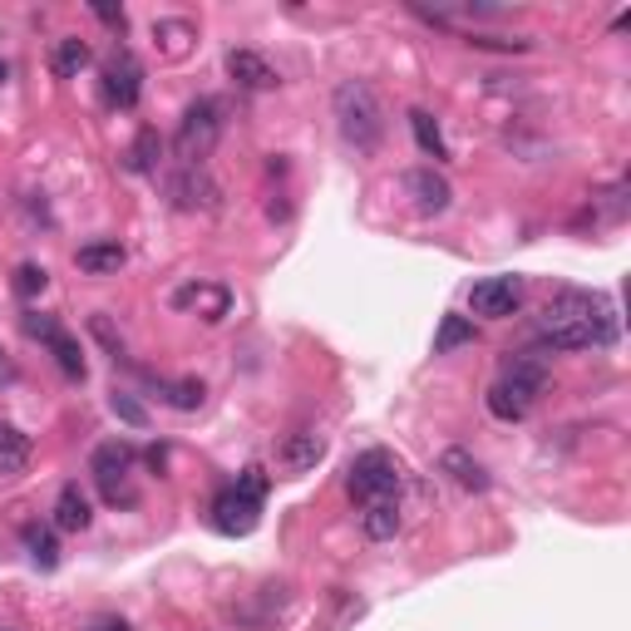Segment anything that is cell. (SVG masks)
<instances>
[{"label":"cell","mask_w":631,"mask_h":631,"mask_svg":"<svg viewBox=\"0 0 631 631\" xmlns=\"http://www.w3.org/2000/svg\"><path fill=\"white\" fill-rule=\"evenodd\" d=\"M617 336V306L597 291H563L538 316V345H547V351H592V345H611Z\"/></svg>","instance_id":"6da1fadb"},{"label":"cell","mask_w":631,"mask_h":631,"mask_svg":"<svg viewBox=\"0 0 631 631\" xmlns=\"http://www.w3.org/2000/svg\"><path fill=\"white\" fill-rule=\"evenodd\" d=\"M331 104H336V129H341V139L351 143L355 153L380 149V139H386V109H380V99H375V89L365 85V79L336 85Z\"/></svg>","instance_id":"7a4b0ae2"},{"label":"cell","mask_w":631,"mask_h":631,"mask_svg":"<svg viewBox=\"0 0 631 631\" xmlns=\"http://www.w3.org/2000/svg\"><path fill=\"white\" fill-rule=\"evenodd\" d=\"M547 390V361L543 355H514V361L503 365V375L489 386V415L503 419V425H514L533 409V400Z\"/></svg>","instance_id":"3957f363"},{"label":"cell","mask_w":631,"mask_h":631,"mask_svg":"<svg viewBox=\"0 0 631 631\" xmlns=\"http://www.w3.org/2000/svg\"><path fill=\"white\" fill-rule=\"evenodd\" d=\"M267 469H242V479L232 483V489H223L213 499V528L223 538H247L252 528L262 523V499H267Z\"/></svg>","instance_id":"277c9868"},{"label":"cell","mask_w":631,"mask_h":631,"mask_svg":"<svg viewBox=\"0 0 631 631\" xmlns=\"http://www.w3.org/2000/svg\"><path fill=\"white\" fill-rule=\"evenodd\" d=\"M217 139H223V104L217 99H193L178 124V159L203 163L217 149Z\"/></svg>","instance_id":"5b68a950"},{"label":"cell","mask_w":631,"mask_h":631,"mask_svg":"<svg viewBox=\"0 0 631 631\" xmlns=\"http://www.w3.org/2000/svg\"><path fill=\"white\" fill-rule=\"evenodd\" d=\"M400 464H395V454H386V450H370V454H361V459L351 464V493L361 503H380V499H395L400 493Z\"/></svg>","instance_id":"8992f818"},{"label":"cell","mask_w":631,"mask_h":631,"mask_svg":"<svg viewBox=\"0 0 631 631\" xmlns=\"http://www.w3.org/2000/svg\"><path fill=\"white\" fill-rule=\"evenodd\" d=\"M129 469H134V450L129 444H99L94 459H89V474H94V483L104 489V499L114 503H134V489H129Z\"/></svg>","instance_id":"52a82bcc"},{"label":"cell","mask_w":631,"mask_h":631,"mask_svg":"<svg viewBox=\"0 0 631 631\" xmlns=\"http://www.w3.org/2000/svg\"><path fill=\"white\" fill-rule=\"evenodd\" d=\"M469 306H474V316H489V321L514 316V311L523 306V277H483V281H474Z\"/></svg>","instance_id":"ba28073f"},{"label":"cell","mask_w":631,"mask_h":631,"mask_svg":"<svg viewBox=\"0 0 631 631\" xmlns=\"http://www.w3.org/2000/svg\"><path fill=\"white\" fill-rule=\"evenodd\" d=\"M168 198L182 213H217V182L207 178L203 163H182L178 178H168Z\"/></svg>","instance_id":"9c48e42d"},{"label":"cell","mask_w":631,"mask_h":631,"mask_svg":"<svg viewBox=\"0 0 631 631\" xmlns=\"http://www.w3.org/2000/svg\"><path fill=\"white\" fill-rule=\"evenodd\" d=\"M139 94H143V70H139V60H134L129 50L109 54V60H104V99L114 109H134V104H139Z\"/></svg>","instance_id":"30bf717a"},{"label":"cell","mask_w":631,"mask_h":631,"mask_svg":"<svg viewBox=\"0 0 631 631\" xmlns=\"http://www.w3.org/2000/svg\"><path fill=\"white\" fill-rule=\"evenodd\" d=\"M25 331L35 336V341H45L54 351V361H60V370L70 375V380H85V355H79V341L70 331H60V326L50 321V316H40V311H30L25 316Z\"/></svg>","instance_id":"8fae6325"},{"label":"cell","mask_w":631,"mask_h":631,"mask_svg":"<svg viewBox=\"0 0 631 631\" xmlns=\"http://www.w3.org/2000/svg\"><path fill=\"white\" fill-rule=\"evenodd\" d=\"M173 306L198 311L207 326H217L227 311H232V291H227L223 281H188V287L173 291Z\"/></svg>","instance_id":"7c38bea8"},{"label":"cell","mask_w":631,"mask_h":631,"mask_svg":"<svg viewBox=\"0 0 631 631\" xmlns=\"http://www.w3.org/2000/svg\"><path fill=\"white\" fill-rule=\"evenodd\" d=\"M405 193L415 198V207H419L425 217L450 213V203H454L450 178H444V173H434V168H409V173H405Z\"/></svg>","instance_id":"4fadbf2b"},{"label":"cell","mask_w":631,"mask_h":631,"mask_svg":"<svg viewBox=\"0 0 631 631\" xmlns=\"http://www.w3.org/2000/svg\"><path fill=\"white\" fill-rule=\"evenodd\" d=\"M321 459H326V439L316 434V429H296V434L281 439V450H277V464L287 474H306V469H316Z\"/></svg>","instance_id":"5bb4252c"},{"label":"cell","mask_w":631,"mask_h":631,"mask_svg":"<svg viewBox=\"0 0 631 631\" xmlns=\"http://www.w3.org/2000/svg\"><path fill=\"white\" fill-rule=\"evenodd\" d=\"M227 75L242 89H277V70L257 50H227Z\"/></svg>","instance_id":"9a60e30c"},{"label":"cell","mask_w":631,"mask_h":631,"mask_svg":"<svg viewBox=\"0 0 631 631\" xmlns=\"http://www.w3.org/2000/svg\"><path fill=\"white\" fill-rule=\"evenodd\" d=\"M89 523H94L89 499L79 493V483H65V489H60V499H54V528H65V533H85Z\"/></svg>","instance_id":"2e32d148"},{"label":"cell","mask_w":631,"mask_h":631,"mask_svg":"<svg viewBox=\"0 0 631 631\" xmlns=\"http://www.w3.org/2000/svg\"><path fill=\"white\" fill-rule=\"evenodd\" d=\"M75 267L85 272V277H118V267H124V247L118 242H85L75 252Z\"/></svg>","instance_id":"e0dca14e"},{"label":"cell","mask_w":631,"mask_h":631,"mask_svg":"<svg viewBox=\"0 0 631 631\" xmlns=\"http://www.w3.org/2000/svg\"><path fill=\"white\" fill-rule=\"evenodd\" d=\"M439 469L450 474V479L459 483V489H469V493H483V489H489V469H483V464L474 459L469 450H444Z\"/></svg>","instance_id":"ac0fdd59"},{"label":"cell","mask_w":631,"mask_h":631,"mask_svg":"<svg viewBox=\"0 0 631 631\" xmlns=\"http://www.w3.org/2000/svg\"><path fill=\"white\" fill-rule=\"evenodd\" d=\"M94 54H89V45L79 40V35H65V40H54V50H50V70L60 79H79V70L89 65Z\"/></svg>","instance_id":"d6986e66"},{"label":"cell","mask_w":631,"mask_h":631,"mask_svg":"<svg viewBox=\"0 0 631 631\" xmlns=\"http://www.w3.org/2000/svg\"><path fill=\"white\" fill-rule=\"evenodd\" d=\"M30 464V439L15 425H0V479H15Z\"/></svg>","instance_id":"ffe728a7"},{"label":"cell","mask_w":631,"mask_h":631,"mask_svg":"<svg viewBox=\"0 0 631 631\" xmlns=\"http://www.w3.org/2000/svg\"><path fill=\"white\" fill-rule=\"evenodd\" d=\"M365 538H375V543H390V538L400 533V503L395 499H380V503H365Z\"/></svg>","instance_id":"44dd1931"},{"label":"cell","mask_w":631,"mask_h":631,"mask_svg":"<svg viewBox=\"0 0 631 631\" xmlns=\"http://www.w3.org/2000/svg\"><path fill=\"white\" fill-rule=\"evenodd\" d=\"M409 129H415V143H419V153L425 159H450V149H444V134H439V124H434V114L429 109H409Z\"/></svg>","instance_id":"7402d4cb"},{"label":"cell","mask_w":631,"mask_h":631,"mask_svg":"<svg viewBox=\"0 0 631 631\" xmlns=\"http://www.w3.org/2000/svg\"><path fill=\"white\" fill-rule=\"evenodd\" d=\"M474 321L469 316H444L439 321V331H434V355H450V351H459V345H474Z\"/></svg>","instance_id":"603a6c76"},{"label":"cell","mask_w":631,"mask_h":631,"mask_svg":"<svg viewBox=\"0 0 631 631\" xmlns=\"http://www.w3.org/2000/svg\"><path fill=\"white\" fill-rule=\"evenodd\" d=\"M25 553H30V563L45 567V572L60 563V543H54V533H50V528H40V523L25 528Z\"/></svg>","instance_id":"cb8c5ba5"},{"label":"cell","mask_w":631,"mask_h":631,"mask_svg":"<svg viewBox=\"0 0 631 631\" xmlns=\"http://www.w3.org/2000/svg\"><path fill=\"white\" fill-rule=\"evenodd\" d=\"M159 159H163L159 129H143L139 139H134V149H129V168L134 173H153V168H159Z\"/></svg>","instance_id":"d4e9b609"},{"label":"cell","mask_w":631,"mask_h":631,"mask_svg":"<svg viewBox=\"0 0 631 631\" xmlns=\"http://www.w3.org/2000/svg\"><path fill=\"white\" fill-rule=\"evenodd\" d=\"M153 35L163 40V50H168V54H182V50H188V40H193V25H188V21H159V25H153Z\"/></svg>","instance_id":"484cf974"},{"label":"cell","mask_w":631,"mask_h":631,"mask_svg":"<svg viewBox=\"0 0 631 631\" xmlns=\"http://www.w3.org/2000/svg\"><path fill=\"white\" fill-rule=\"evenodd\" d=\"M109 409H114L118 419H124V425H134V429H149V409L139 405V400L134 395H124V390H118L114 400H109Z\"/></svg>","instance_id":"4316f807"},{"label":"cell","mask_w":631,"mask_h":631,"mask_svg":"<svg viewBox=\"0 0 631 631\" xmlns=\"http://www.w3.org/2000/svg\"><path fill=\"white\" fill-rule=\"evenodd\" d=\"M168 405L173 409H198L203 405V380H178V386H168Z\"/></svg>","instance_id":"83f0119b"},{"label":"cell","mask_w":631,"mask_h":631,"mask_svg":"<svg viewBox=\"0 0 631 631\" xmlns=\"http://www.w3.org/2000/svg\"><path fill=\"white\" fill-rule=\"evenodd\" d=\"M45 281L50 277H45V267H35V262H25V267L15 272V291H21V296H40Z\"/></svg>","instance_id":"f1b7e54d"},{"label":"cell","mask_w":631,"mask_h":631,"mask_svg":"<svg viewBox=\"0 0 631 631\" xmlns=\"http://www.w3.org/2000/svg\"><path fill=\"white\" fill-rule=\"evenodd\" d=\"M89 331H94L99 341H104L109 351H114V361H124V336H114V326H109V316H94V321H89Z\"/></svg>","instance_id":"f546056e"},{"label":"cell","mask_w":631,"mask_h":631,"mask_svg":"<svg viewBox=\"0 0 631 631\" xmlns=\"http://www.w3.org/2000/svg\"><path fill=\"white\" fill-rule=\"evenodd\" d=\"M469 45L474 50H514V54L528 50V40H499V35H469Z\"/></svg>","instance_id":"4dcf8cb0"},{"label":"cell","mask_w":631,"mask_h":631,"mask_svg":"<svg viewBox=\"0 0 631 631\" xmlns=\"http://www.w3.org/2000/svg\"><path fill=\"white\" fill-rule=\"evenodd\" d=\"M85 631H129V621H124V617H94Z\"/></svg>","instance_id":"1f68e13d"},{"label":"cell","mask_w":631,"mask_h":631,"mask_svg":"<svg viewBox=\"0 0 631 631\" xmlns=\"http://www.w3.org/2000/svg\"><path fill=\"white\" fill-rule=\"evenodd\" d=\"M94 15L104 25H118V30H124V11H114V5H94Z\"/></svg>","instance_id":"d6a6232c"},{"label":"cell","mask_w":631,"mask_h":631,"mask_svg":"<svg viewBox=\"0 0 631 631\" xmlns=\"http://www.w3.org/2000/svg\"><path fill=\"white\" fill-rule=\"evenodd\" d=\"M0 79H5V60H0Z\"/></svg>","instance_id":"836d02e7"},{"label":"cell","mask_w":631,"mask_h":631,"mask_svg":"<svg viewBox=\"0 0 631 631\" xmlns=\"http://www.w3.org/2000/svg\"><path fill=\"white\" fill-rule=\"evenodd\" d=\"M0 380H5V365H0Z\"/></svg>","instance_id":"e575fe53"},{"label":"cell","mask_w":631,"mask_h":631,"mask_svg":"<svg viewBox=\"0 0 631 631\" xmlns=\"http://www.w3.org/2000/svg\"><path fill=\"white\" fill-rule=\"evenodd\" d=\"M0 631H15V627H0Z\"/></svg>","instance_id":"d590c367"}]
</instances>
